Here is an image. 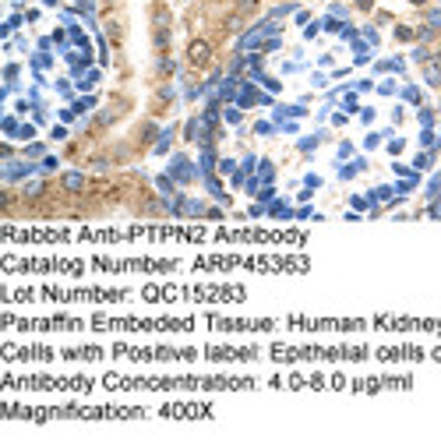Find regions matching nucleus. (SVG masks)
<instances>
[{
    "label": "nucleus",
    "instance_id": "f257e3e1",
    "mask_svg": "<svg viewBox=\"0 0 441 441\" xmlns=\"http://www.w3.org/2000/svg\"><path fill=\"white\" fill-rule=\"evenodd\" d=\"M187 60H191L194 67H205V64L212 60V46L205 43V39H194V43L187 46Z\"/></svg>",
    "mask_w": 441,
    "mask_h": 441
},
{
    "label": "nucleus",
    "instance_id": "f03ea898",
    "mask_svg": "<svg viewBox=\"0 0 441 441\" xmlns=\"http://www.w3.org/2000/svg\"><path fill=\"white\" fill-rule=\"evenodd\" d=\"M64 187H67V191H82V187H85V177H82V173H67V177H64Z\"/></svg>",
    "mask_w": 441,
    "mask_h": 441
},
{
    "label": "nucleus",
    "instance_id": "7ed1b4c3",
    "mask_svg": "<svg viewBox=\"0 0 441 441\" xmlns=\"http://www.w3.org/2000/svg\"><path fill=\"white\" fill-rule=\"evenodd\" d=\"M39 194H43V184H25V198H39Z\"/></svg>",
    "mask_w": 441,
    "mask_h": 441
},
{
    "label": "nucleus",
    "instance_id": "20e7f679",
    "mask_svg": "<svg viewBox=\"0 0 441 441\" xmlns=\"http://www.w3.org/2000/svg\"><path fill=\"white\" fill-rule=\"evenodd\" d=\"M431 25H434V28H441V11H434V14H431Z\"/></svg>",
    "mask_w": 441,
    "mask_h": 441
}]
</instances>
